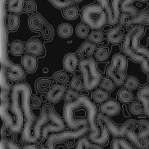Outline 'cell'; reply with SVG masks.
<instances>
[{
    "label": "cell",
    "mask_w": 149,
    "mask_h": 149,
    "mask_svg": "<svg viewBox=\"0 0 149 149\" xmlns=\"http://www.w3.org/2000/svg\"><path fill=\"white\" fill-rule=\"evenodd\" d=\"M144 32L142 25H135L125 34L122 51L135 62L140 63L145 73H149V51L139 45V39Z\"/></svg>",
    "instance_id": "6da1fadb"
},
{
    "label": "cell",
    "mask_w": 149,
    "mask_h": 149,
    "mask_svg": "<svg viewBox=\"0 0 149 149\" xmlns=\"http://www.w3.org/2000/svg\"><path fill=\"white\" fill-rule=\"evenodd\" d=\"M30 97L31 91L27 84L19 83L12 87L11 103L19 107L25 118V121H35L37 120L36 117L31 111Z\"/></svg>",
    "instance_id": "7a4b0ae2"
},
{
    "label": "cell",
    "mask_w": 149,
    "mask_h": 149,
    "mask_svg": "<svg viewBox=\"0 0 149 149\" xmlns=\"http://www.w3.org/2000/svg\"><path fill=\"white\" fill-rule=\"evenodd\" d=\"M81 17L84 23L93 30L100 29L107 23V16L98 4L85 6L81 12Z\"/></svg>",
    "instance_id": "3957f363"
},
{
    "label": "cell",
    "mask_w": 149,
    "mask_h": 149,
    "mask_svg": "<svg viewBox=\"0 0 149 149\" xmlns=\"http://www.w3.org/2000/svg\"><path fill=\"white\" fill-rule=\"evenodd\" d=\"M79 69L82 74L85 83V89L87 91H92L100 84L102 78L101 74L97 69L95 61L89 58L80 62Z\"/></svg>",
    "instance_id": "277c9868"
},
{
    "label": "cell",
    "mask_w": 149,
    "mask_h": 149,
    "mask_svg": "<svg viewBox=\"0 0 149 149\" xmlns=\"http://www.w3.org/2000/svg\"><path fill=\"white\" fill-rule=\"evenodd\" d=\"M127 60L121 53L116 54L112 57L111 64L107 68V74L116 85H122L126 80Z\"/></svg>",
    "instance_id": "5b68a950"
},
{
    "label": "cell",
    "mask_w": 149,
    "mask_h": 149,
    "mask_svg": "<svg viewBox=\"0 0 149 149\" xmlns=\"http://www.w3.org/2000/svg\"><path fill=\"white\" fill-rule=\"evenodd\" d=\"M89 125H86L82 126L78 130H71V131H62L52 134L47 139L44 147H43L41 149H54L56 143L81 138L89 130Z\"/></svg>",
    "instance_id": "8992f818"
},
{
    "label": "cell",
    "mask_w": 149,
    "mask_h": 149,
    "mask_svg": "<svg viewBox=\"0 0 149 149\" xmlns=\"http://www.w3.org/2000/svg\"><path fill=\"white\" fill-rule=\"evenodd\" d=\"M47 114H48V121L42 130L41 140L45 141L49 138L50 133H58L63 131L65 129L64 121L53 110L51 105L46 104Z\"/></svg>",
    "instance_id": "52a82bcc"
},
{
    "label": "cell",
    "mask_w": 149,
    "mask_h": 149,
    "mask_svg": "<svg viewBox=\"0 0 149 149\" xmlns=\"http://www.w3.org/2000/svg\"><path fill=\"white\" fill-rule=\"evenodd\" d=\"M97 117L107 126L109 133L112 134L113 136L117 138H122L125 136L128 130L131 128L136 123L135 120L130 119V120H128L126 122H125L123 125H117L115 123H113L112 121L109 119L108 117L105 116L103 114H97Z\"/></svg>",
    "instance_id": "ba28073f"
},
{
    "label": "cell",
    "mask_w": 149,
    "mask_h": 149,
    "mask_svg": "<svg viewBox=\"0 0 149 149\" xmlns=\"http://www.w3.org/2000/svg\"><path fill=\"white\" fill-rule=\"evenodd\" d=\"M107 16V23L116 24L120 19V3L121 0H96Z\"/></svg>",
    "instance_id": "9c48e42d"
},
{
    "label": "cell",
    "mask_w": 149,
    "mask_h": 149,
    "mask_svg": "<svg viewBox=\"0 0 149 149\" xmlns=\"http://www.w3.org/2000/svg\"><path fill=\"white\" fill-rule=\"evenodd\" d=\"M96 121L99 126V129L95 134H89V139L93 143H95L97 144H99L101 146L104 145L108 142V130L107 128V126L97 117H96Z\"/></svg>",
    "instance_id": "30bf717a"
},
{
    "label": "cell",
    "mask_w": 149,
    "mask_h": 149,
    "mask_svg": "<svg viewBox=\"0 0 149 149\" xmlns=\"http://www.w3.org/2000/svg\"><path fill=\"white\" fill-rule=\"evenodd\" d=\"M66 94V87L63 85H52L47 92V99L50 103H56L60 101Z\"/></svg>",
    "instance_id": "8fae6325"
},
{
    "label": "cell",
    "mask_w": 149,
    "mask_h": 149,
    "mask_svg": "<svg viewBox=\"0 0 149 149\" xmlns=\"http://www.w3.org/2000/svg\"><path fill=\"white\" fill-rule=\"evenodd\" d=\"M121 105L115 100H107L101 105V113L107 117L117 116L121 112Z\"/></svg>",
    "instance_id": "7c38bea8"
},
{
    "label": "cell",
    "mask_w": 149,
    "mask_h": 149,
    "mask_svg": "<svg viewBox=\"0 0 149 149\" xmlns=\"http://www.w3.org/2000/svg\"><path fill=\"white\" fill-rule=\"evenodd\" d=\"M125 30L121 25H117L110 29L107 35V39L110 43L118 44L125 38Z\"/></svg>",
    "instance_id": "4fadbf2b"
},
{
    "label": "cell",
    "mask_w": 149,
    "mask_h": 149,
    "mask_svg": "<svg viewBox=\"0 0 149 149\" xmlns=\"http://www.w3.org/2000/svg\"><path fill=\"white\" fill-rule=\"evenodd\" d=\"M24 70L20 65H11L7 70V77L13 82H20L24 79Z\"/></svg>",
    "instance_id": "5bb4252c"
},
{
    "label": "cell",
    "mask_w": 149,
    "mask_h": 149,
    "mask_svg": "<svg viewBox=\"0 0 149 149\" xmlns=\"http://www.w3.org/2000/svg\"><path fill=\"white\" fill-rule=\"evenodd\" d=\"M95 52H96L95 45L91 42H85L78 49L77 56L81 61H84L89 59L93 54H95Z\"/></svg>",
    "instance_id": "9a60e30c"
},
{
    "label": "cell",
    "mask_w": 149,
    "mask_h": 149,
    "mask_svg": "<svg viewBox=\"0 0 149 149\" xmlns=\"http://www.w3.org/2000/svg\"><path fill=\"white\" fill-rule=\"evenodd\" d=\"M25 51L34 56H40L44 53V47L41 41L38 38H33L30 40L25 45Z\"/></svg>",
    "instance_id": "2e32d148"
},
{
    "label": "cell",
    "mask_w": 149,
    "mask_h": 149,
    "mask_svg": "<svg viewBox=\"0 0 149 149\" xmlns=\"http://www.w3.org/2000/svg\"><path fill=\"white\" fill-rule=\"evenodd\" d=\"M62 64L66 71L69 73H73L76 70L77 67L80 65L79 58L74 53H68L63 58Z\"/></svg>",
    "instance_id": "e0dca14e"
},
{
    "label": "cell",
    "mask_w": 149,
    "mask_h": 149,
    "mask_svg": "<svg viewBox=\"0 0 149 149\" xmlns=\"http://www.w3.org/2000/svg\"><path fill=\"white\" fill-rule=\"evenodd\" d=\"M137 97L144 109V114L149 118V86L142 87L138 92Z\"/></svg>",
    "instance_id": "ac0fdd59"
},
{
    "label": "cell",
    "mask_w": 149,
    "mask_h": 149,
    "mask_svg": "<svg viewBox=\"0 0 149 149\" xmlns=\"http://www.w3.org/2000/svg\"><path fill=\"white\" fill-rule=\"evenodd\" d=\"M45 27V21L38 13H33L29 18V28L32 31H40Z\"/></svg>",
    "instance_id": "d6986e66"
},
{
    "label": "cell",
    "mask_w": 149,
    "mask_h": 149,
    "mask_svg": "<svg viewBox=\"0 0 149 149\" xmlns=\"http://www.w3.org/2000/svg\"><path fill=\"white\" fill-rule=\"evenodd\" d=\"M137 135L142 141L149 143V121L146 120L137 121Z\"/></svg>",
    "instance_id": "ffe728a7"
},
{
    "label": "cell",
    "mask_w": 149,
    "mask_h": 149,
    "mask_svg": "<svg viewBox=\"0 0 149 149\" xmlns=\"http://www.w3.org/2000/svg\"><path fill=\"white\" fill-rule=\"evenodd\" d=\"M21 65L23 69L28 73H34L37 68V60L32 55H25L21 58Z\"/></svg>",
    "instance_id": "44dd1931"
},
{
    "label": "cell",
    "mask_w": 149,
    "mask_h": 149,
    "mask_svg": "<svg viewBox=\"0 0 149 149\" xmlns=\"http://www.w3.org/2000/svg\"><path fill=\"white\" fill-rule=\"evenodd\" d=\"M76 149H102V146L93 143L89 139L87 138H81L76 143Z\"/></svg>",
    "instance_id": "7402d4cb"
},
{
    "label": "cell",
    "mask_w": 149,
    "mask_h": 149,
    "mask_svg": "<svg viewBox=\"0 0 149 149\" xmlns=\"http://www.w3.org/2000/svg\"><path fill=\"white\" fill-rule=\"evenodd\" d=\"M135 0H124L121 5V10L123 13L128 14L130 16H135L137 15L138 10L133 6V3Z\"/></svg>",
    "instance_id": "603a6c76"
},
{
    "label": "cell",
    "mask_w": 149,
    "mask_h": 149,
    "mask_svg": "<svg viewBox=\"0 0 149 149\" xmlns=\"http://www.w3.org/2000/svg\"><path fill=\"white\" fill-rule=\"evenodd\" d=\"M25 0H8V10L12 14H18L23 11Z\"/></svg>",
    "instance_id": "cb8c5ba5"
},
{
    "label": "cell",
    "mask_w": 149,
    "mask_h": 149,
    "mask_svg": "<svg viewBox=\"0 0 149 149\" xmlns=\"http://www.w3.org/2000/svg\"><path fill=\"white\" fill-rule=\"evenodd\" d=\"M57 33L61 38H68L72 36L73 27L68 23H62L59 24L57 28Z\"/></svg>",
    "instance_id": "d4e9b609"
},
{
    "label": "cell",
    "mask_w": 149,
    "mask_h": 149,
    "mask_svg": "<svg viewBox=\"0 0 149 149\" xmlns=\"http://www.w3.org/2000/svg\"><path fill=\"white\" fill-rule=\"evenodd\" d=\"M20 19L17 14H9L7 16V27L10 31H16L19 28Z\"/></svg>",
    "instance_id": "484cf974"
},
{
    "label": "cell",
    "mask_w": 149,
    "mask_h": 149,
    "mask_svg": "<svg viewBox=\"0 0 149 149\" xmlns=\"http://www.w3.org/2000/svg\"><path fill=\"white\" fill-rule=\"evenodd\" d=\"M109 98V95L107 91H106L102 89L95 90L92 94V99L94 102L97 104H103L106 101H107Z\"/></svg>",
    "instance_id": "4316f807"
},
{
    "label": "cell",
    "mask_w": 149,
    "mask_h": 149,
    "mask_svg": "<svg viewBox=\"0 0 149 149\" xmlns=\"http://www.w3.org/2000/svg\"><path fill=\"white\" fill-rule=\"evenodd\" d=\"M62 16H64L65 19L68 20H74L76 19L79 16V10L76 6H70L68 8L63 9Z\"/></svg>",
    "instance_id": "83f0119b"
},
{
    "label": "cell",
    "mask_w": 149,
    "mask_h": 149,
    "mask_svg": "<svg viewBox=\"0 0 149 149\" xmlns=\"http://www.w3.org/2000/svg\"><path fill=\"white\" fill-rule=\"evenodd\" d=\"M112 149H134L132 145L122 138H117L112 143Z\"/></svg>",
    "instance_id": "f1b7e54d"
},
{
    "label": "cell",
    "mask_w": 149,
    "mask_h": 149,
    "mask_svg": "<svg viewBox=\"0 0 149 149\" xmlns=\"http://www.w3.org/2000/svg\"><path fill=\"white\" fill-rule=\"evenodd\" d=\"M25 49V47L24 46V44L20 41L16 40L11 44L10 52L12 56H21L24 53Z\"/></svg>",
    "instance_id": "f546056e"
},
{
    "label": "cell",
    "mask_w": 149,
    "mask_h": 149,
    "mask_svg": "<svg viewBox=\"0 0 149 149\" xmlns=\"http://www.w3.org/2000/svg\"><path fill=\"white\" fill-rule=\"evenodd\" d=\"M51 86H52V82L49 79H47V78H40V79L37 80L35 82L36 91L40 93L44 92L46 90L49 91Z\"/></svg>",
    "instance_id": "4dcf8cb0"
},
{
    "label": "cell",
    "mask_w": 149,
    "mask_h": 149,
    "mask_svg": "<svg viewBox=\"0 0 149 149\" xmlns=\"http://www.w3.org/2000/svg\"><path fill=\"white\" fill-rule=\"evenodd\" d=\"M118 99L122 103H129L133 100V95L131 91L127 89H121L118 92Z\"/></svg>",
    "instance_id": "1f68e13d"
},
{
    "label": "cell",
    "mask_w": 149,
    "mask_h": 149,
    "mask_svg": "<svg viewBox=\"0 0 149 149\" xmlns=\"http://www.w3.org/2000/svg\"><path fill=\"white\" fill-rule=\"evenodd\" d=\"M76 33L79 38H85L89 36V27L85 23H80L79 24H77L76 28Z\"/></svg>",
    "instance_id": "d6a6232c"
},
{
    "label": "cell",
    "mask_w": 149,
    "mask_h": 149,
    "mask_svg": "<svg viewBox=\"0 0 149 149\" xmlns=\"http://www.w3.org/2000/svg\"><path fill=\"white\" fill-rule=\"evenodd\" d=\"M130 113L133 116H140L144 113V109L140 102H133L129 105Z\"/></svg>",
    "instance_id": "836d02e7"
},
{
    "label": "cell",
    "mask_w": 149,
    "mask_h": 149,
    "mask_svg": "<svg viewBox=\"0 0 149 149\" xmlns=\"http://www.w3.org/2000/svg\"><path fill=\"white\" fill-rule=\"evenodd\" d=\"M89 41L93 42V44L95 43H100L104 39V34L101 30H93L92 32L89 33Z\"/></svg>",
    "instance_id": "e575fe53"
},
{
    "label": "cell",
    "mask_w": 149,
    "mask_h": 149,
    "mask_svg": "<svg viewBox=\"0 0 149 149\" xmlns=\"http://www.w3.org/2000/svg\"><path fill=\"white\" fill-rule=\"evenodd\" d=\"M71 86L72 87L73 90L76 91H81L83 89H85V83L83 77L78 76L74 77L71 81Z\"/></svg>",
    "instance_id": "d590c367"
},
{
    "label": "cell",
    "mask_w": 149,
    "mask_h": 149,
    "mask_svg": "<svg viewBox=\"0 0 149 149\" xmlns=\"http://www.w3.org/2000/svg\"><path fill=\"white\" fill-rule=\"evenodd\" d=\"M94 56L96 60L101 62L106 61L109 57V51L107 47H99L96 50Z\"/></svg>",
    "instance_id": "8d00e7d4"
},
{
    "label": "cell",
    "mask_w": 149,
    "mask_h": 149,
    "mask_svg": "<svg viewBox=\"0 0 149 149\" xmlns=\"http://www.w3.org/2000/svg\"><path fill=\"white\" fill-rule=\"evenodd\" d=\"M48 1L54 8L58 9H65L73 4L72 0H48Z\"/></svg>",
    "instance_id": "74e56055"
},
{
    "label": "cell",
    "mask_w": 149,
    "mask_h": 149,
    "mask_svg": "<svg viewBox=\"0 0 149 149\" xmlns=\"http://www.w3.org/2000/svg\"><path fill=\"white\" fill-rule=\"evenodd\" d=\"M53 81L56 82V84L63 85L68 81L69 77L65 72L58 71V72L54 73V75H53Z\"/></svg>",
    "instance_id": "f35d334b"
},
{
    "label": "cell",
    "mask_w": 149,
    "mask_h": 149,
    "mask_svg": "<svg viewBox=\"0 0 149 149\" xmlns=\"http://www.w3.org/2000/svg\"><path fill=\"white\" fill-rule=\"evenodd\" d=\"M125 88L129 90V91H133L138 88V81L137 78L133 77H129L126 78L125 81Z\"/></svg>",
    "instance_id": "ab89813d"
},
{
    "label": "cell",
    "mask_w": 149,
    "mask_h": 149,
    "mask_svg": "<svg viewBox=\"0 0 149 149\" xmlns=\"http://www.w3.org/2000/svg\"><path fill=\"white\" fill-rule=\"evenodd\" d=\"M115 82L111 78H102L100 82L101 88L106 91H111L115 87Z\"/></svg>",
    "instance_id": "60d3db41"
},
{
    "label": "cell",
    "mask_w": 149,
    "mask_h": 149,
    "mask_svg": "<svg viewBox=\"0 0 149 149\" xmlns=\"http://www.w3.org/2000/svg\"><path fill=\"white\" fill-rule=\"evenodd\" d=\"M36 10V3L34 0H25L23 11L26 13H34Z\"/></svg>",
    "instance_id": "b9f144b4"
},
{
    "label": "cell",
    "mask_w": 149,
    "mask_h": 149,
    "mask_svg": "<svg viewBox=\"0 0 149 149\" xmlns=\"http://www.w3.org/2000/svg\"><path fill=\"white\" fill-rule=\"evenodd\" d=\"M79 97H81L80 94L75 90H70L65 94V100L67 103H71V102L76 100Z\"/></svg>",
    "instance_id": "7bdbcfd3"
},
{
    "label": "cell",
    "mask_w": 149,
    "mask_h": 149,
    "mask_svg": "<svg viewBox=\"0 0 149 149\" xmlns=\"http://www.w3.org/2000/svg\"><path fill=\"white\" fill-rule=\"evenodd\" d=\"M6 142V146H7V148L8 149H41L40 148H38L36 145H31L25 146L24 148H20L19 146H17L16 143H14L12 141H5Z\"/></svg>",
    "instance_id": "ee69618b"
},
{
    "label": "cell",
    "mask_w": 149,
    "mask_h": 149,
    "mask_svg": "<svg viewBox=\"0 0 149 149\" xmlns=\"http://www.w3.org/2000/svg\"><path fill=\"white\" fill-rule=\"evenodd\" d=\"M41 105L40 98L37 96L30 97V106L32 109H37Z\"/></svg>",
    "instance_id": "f6af8a7d"
},
{
    "label": "cell",
    "mask_w": 149,
    "mask_h": 149,
    "mask_svg": "<svg viewBox=\"0 0 149 149\" xmlns=\"http://www.w3.org/2000/svg\"><path fill=\"white\" fill-rule=\"evenodd\" d=\"M1 149H8L7 146H6V142L4 140H2V142H1Z\"/></svg>",
    "instance_id": "bcb514c9"
},
{
    "label": "cell",
    "mask_w": 149,
    "mask_h": 149,
    "mask_svg": "<svg viewBox=\"0 0 149 149\" xmlns=\"http://www.w3.org/2000/svg\"><path fill=\"white\" fill-rule=\"evenodd\" d=\"M82 0H72L73 3H80V2H81Z\"/></svg>",
    "instance_id": "7dc6e473"
},
{
    "label": "cell",
    "mask_w": 149,
    "mask_h": 149,
    "mask_svg": "<svg viewBox=\"0 0 149 149\" xmlns=\"http://www.w3.org/2000/svg\"><path fill=\"white\" fill-rule=\"evenodd\" d=\"M145 24H149V16H148V17L147 18V20H146Z\"/></svg>",
    "instance_id": "c3c4849f"
},
{
    "label": "cell",
    "mask_w": 149,
    "mask_h": 149,
    "mask_svg": "<svg viewBox=\"0 0 149 149\" xmlns=\"http://www.w3.org/2000/svg\"><path fill=\"white\" fill-rule=\"evenodd\" d=\"M148 47H149V38H148Z\"/></svg>",
    "instance_id": "681fc988"
},
{
    "label": "cell",
    "mask_w": 149,
    "mask_h": 149,
    "mask_svg": "<svg viewBox=\"0 0 149 149\" xmlns=\"http://www.w3.org/2000/svg\"><path fill=\"white\" fill-rule=\"evenodd\" d=\"M140 1H147V0H140Z\"/></svg>",
    "instance_id": "f907efd6"
},
{
    "label": "cell",
    "mask_w": 149,
    "mask_h": 149,
    "mask_svg": "<svg viewBox=\"0 0 149 149\" xmlns=\"http://www.w3.org/2000/svg\"><path fill=\"white\" fill-rule=\"evenodd\" d=\"M148 81H149V75H148Z\"/></svg>",
    "instance_id": "816d5d0a"
}]
</instances>
